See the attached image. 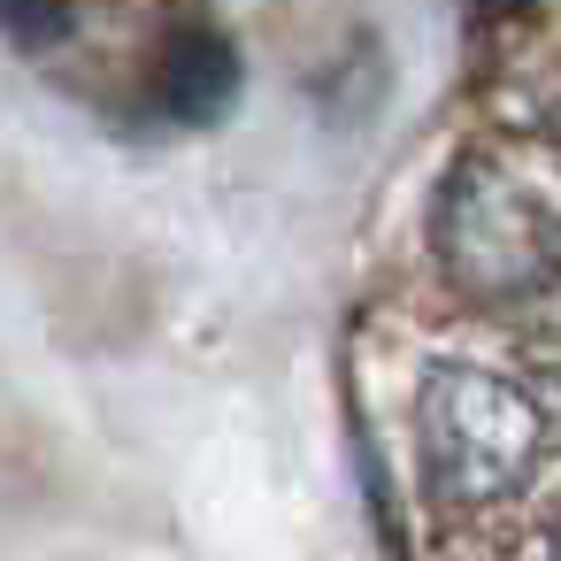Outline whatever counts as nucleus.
<instances>
[{
  "mask_svg": "<svg viewBox=\"0 0 561 561\" xmlns=\"http://www.w3.org/2000/svg\"><path fill=\"white\" fill-rule=\"evenodd\" d=\"M415 461L438 515L507 507L546 461V408L484 362H431L415 392Z\"/></svg>",
  "mask_w": 561,
  "mask_h": 561,
  "instance_id": "obj_1",
  "label": "nucleus"
},
{
  "mask_svg": "<svg viewBox=\"0 0 561 561\" xmlns=\"http://www.w3.org/2000/svg\"><path fill=\"white\" fill-rule=\"evenodd\" d=\"M438 262L469 300H538L553 285V201L507 162H461L438 193Z\"/></svg>",
  "mask_w": 561,
  "mask_h": 561,
  "instance_id": "obj_2",
  "label": "nucleus"
},
{
  "mask_svg": "<svg viewBox=\"0 0 561 561\" xmlns=\"http://www.w3.org/2000/svg\"><path fill=\"white\" fill-rule=\"evenodd\" d=\"M154 101L170 124H224L239 101V55L216 32H178L154 78Z\"/></svg>",
  "mask_w": 561,
  "mask_h": 561,
  "instance_id": "obj_3",
  "label": "nucleus"
},
{
  "mask_svg": "<svg viewBox=\"0 0 561 561\" xmlns=\"http://www.w3.org/2000/svg\"><path fill=\"white\" fill-rule=\"evenodd\" d=\"M70 24H78L70 0H0V39L24 47V55L62 47V39H70Z\"/></svg>",
  "mask_w": 561,
  "mask_h": 561,
  "instance_id": "obj_4",
  "label": "nucleus"
}]
</instances>
